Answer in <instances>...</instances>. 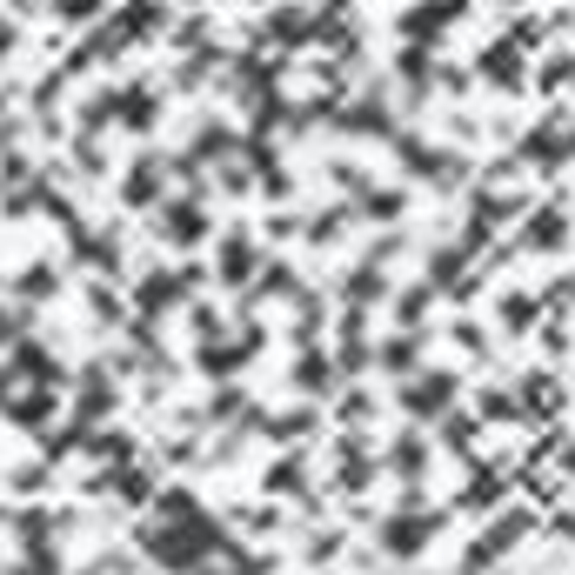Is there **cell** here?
<instances>
[{"label": "cell", "mask_w": 575, "mask_h": 575, "mask_svg": "<svg viewBox=\"0 0 575 575\" xmlns=\"http://www.w3.org/2000/svg\"><path fill=\"white\" fill-rule=\"evenodd\" d=\"M8 416H14V422H41V416H47V395H27V401H14Z\"/></svg>", "instance_id": "cell-2"}, {"label": "cell", "mask_w": 575, "mask_h": 575, "mask_svg": "<svg viewBox=\"0 0 575 575\" xmlns=\"http://www.w3.org/2000/svg\"><path fill=\"white\" fill-rule=\"evenodd\" d=\"M8 54H14V27H8V21H0V60H8Z\"/></svg>", "instance_id": "cell-5"}, {"label": "cell", "mask_w": 575, "mask_h": 575, "mask_svg": "<svg viewBox=\"0 0 575 575\" xmlns=\"http://www.w3.org/2000/svg\"><path fill=\"white\" fill-rule=\"evenodd\" d=\"M8 181H14V188L27 181V161H21V154H0V188H8Z\"/></svg>", "instance_id": "cell-3"}, {"label": "cell", "mask_w": 575, "mask_h": 575, "mask_svg": "<svg viewBox=\"0 0 575 575\" xmlns=\"http://www.w3.org/2000/svg\"><path fill=\"white\" fill-rule=\"evenodd\" d=\"M47 288H54V275H47V262H34V268L21 275V295H27V301H41Z\"/></svg>", "instance_id": "cell-1"}, {"label": "cell", "mask_w": 575, "mask_h": 575, "mask_svg": "<svg viewBox=\"0 0 575 575\" xmlns=\"http://www.w3.org/2000/svg\"><path fill=\"white\" fill-rule=\"evenodd\" d=\"M14 335H21V314H8V308H0V349H8Z\"/></svg>", "instance_id": "cell-4"}]
</instances>
